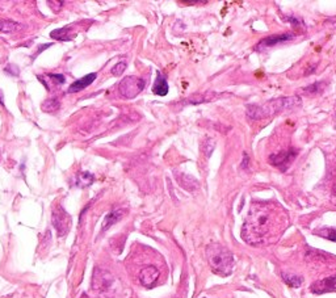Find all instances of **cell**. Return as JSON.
<instances>
[{
	"label": "cell",
	"mask_w": 336,
	"mask_h": 298,
	"mask_svg": "<svg viewBox=\"0 0 336 298\" xmlns=\"http://www.w3.org/2000/svg\"><path fill=\"white\" fill-rule=\"evenodd\" d=\"M275 221H279V217L275 214L272 206L256 204L251 208L247 221L242 228V237L250 244L263 243L264 238L273 231Z\"/></svg>",
	"instance_id": "cell-1"
},
{
	"label": "cell",
	"mask_w": 336,
	"mask_h": 298,
	"mask_svg": "<svg viewBox=\"0 0 336 298\" xmlns=\"http://www.w3.org/2000/svg\"><path fill=\"white\" fill-rule=\"evenodd\" d=\"M206 255H208V261L214 272L221 276H227L231 273L234 257L227 248L221 244H212L206 250Z\"/></svg>",
	"instance_id": "cell-2"
},
{
	"label": "cell",
	"mask_w": 336,
	"mask_h": 298,
	"mask_svg": "<svg viewBox=\"0 0 336 298\" xmlns=\"http://www.w3.org/2000/svg\"><path fill=\"white\" fill-rule=\"evenodd\" d=\"M299 104V97L294 96V97H284V98H277V100H272V102L266 103L263 107L259 105H254V107H248L247 114L248 117L252 120H260V118L268 117L272 114L281 112L282 109L292 108L294 105Z\"/></svg>",
	"instance_id": "cell-3"
},
{
	"label": "cell",
	"mask_w": 336,
	"mask_h": 298,
	"mask_svg": "<svg viewBox=\"0 0 336 298\" xmlns=\"http://www.w3.org/2000/svg\"><path fill=\"white\" fill-rule=\"evenodd\" d=\"M145 80L137 76H126L124 79L121 80L118 84V91L120 95L125 98H134L136 96L140 95L145 88Z\"/></svg>",
	"instance_id": "cell-4"
},
{
	"label": "cell",
	"mask_w": 336,
	"mask_h": 298,
	"mask_svg": "<svg viewBox=\"0 0 336 298\" xmlns=\"http://www.w3.org/2000/svg\"><path fill=\"white\" fill-rule=\"evenodd\" d=\"M51 221H53V226L55 227L59 237H63V235H66L67 233L70 231L71 217L62 206L55 208L54 212H53V218H51Z\"/></svg>",
	"instance_id": "cell-5"
},
{
	"label": "cell",
	"mask_w": 336,
	"mask_h": 298,
	"mask_svg": "<svg viewBox=\"0 0 336 298\" xmlns=\"http://www.w3.org/2000/svg\"><path fill=\"white\" fill-rule=\"evenodd\" d=\"M112 284V276L108 272L96 268L92 277V288L95 290H107Z\"/></svg>",
	"instance_id": "cell-6"
},
{
	"label": "cell",
	"mask_w": 336,
	"mask_h": 298,
	"mask_svg": "<svg viewBox=\"0 0 336 298\" xmlns=\"http://www.w3.org/2000/svg\"><path fill=\"white\" fill-rule=\"evenodd\" d=\"M336 290V275L335 276L327 277V279L320 280V281L314 282L311 285V292L317 293V294H322L326 292H333Z\"/></svg>",
	"instance_id": "cell-7"
},
{
	"label": "cell",
	"mask_w": 336,
	"mask_h": 298,
	"mask_svg": "<svg viewBox=\"0 0 336 298\" xmlns=\"http://www.w3.org/2000/svg\"><path fill=\"white\" fill-rule=\"evenodd\" d=\"M159 277V271L156 267L154 266H147L141 271L140 280L142 282V285L145 286H151L152 284H155V281Z\"/></svg>",
	"instance_id": "cell-8"
},
{
	"label": "cell",
	"mask_w": 336,
	"mask_h": 298,
	"mask_svg": "<svg viewBox=\"0 0 336 298\" xmlns=\"http://www.w3.org/2000/svg\"><path fill=\"white\" fill-rule=\"evenodd\" d=\"M96 78H97V75H96L95 73H92V74H88V75L86 76H83L80 79L75 80V82L69 87V92L75 93V92H79V91H83V89H86L87 87L91 86V84L95 82Z\"/></svg>",
	"instance_id": "cell-9"
},
{
	"label": "cell",
	"mask_w": 336,
	"mask_h": 298,
	"mask_svg": "<svg viewBox=\"0 0 336 298\" xmlns=\"http://www.w3.org/2000/svg\"><path fill=\"white\" fill-rule=\"evenodd\" d=\"M295 155H297V152L293 151V150H289V151L281 152V154H277V155H272L271 156V162L276 167L284 168V165H289L292 163Z\"/></svg>",
	"instance_id": "cell-10"
},
{
	"label": "cell",
	"mask_w": 336,
	"mask_h": 298,
	"mask_svg": "<svg viewBox=\"0 0 336 298\" xmlns=\"http://www.w3.org/2000/svg\"><path fill=\"white\" fill-rule=\"evenodd\" d=\"M293 37H294V36L290 35V33H286V35H280V36H272V37H266V38H264L260 44L257 45L256 49L257 50H261L263 48H271V46H273V45L289 41V40H292Z\"/></svg>",
	"instance_id": "cell-11"
},
{
	"label": "cell",
	"mask_w": 336,
	"mask_h": 298,
	"mask_svg": "<svg viewBox=\"0 0 336 298\" xmlns=\"http://www.w3.org/2000/svg\"><path fill=\"white\" fill-rule=\"evenodd\" d=\"M152 92L158 96H165L168 93V83L165 76L160 71H156V79L152 86Z\"/></svg>",
	"instance_id": "cell-12"
},
{
	"label": "cell",
	"mask_w": 336,
	"mask_h": 298,
	"mask_svg": "<svg viewBox=\"0 0 336 298\" xmlns=\"http://www.w3.org/2000/svg\"><path fill=\"white\" fill-rule=\"evenodd\" d=\"M176 180L180 184L181 188H184L187 190H196L197 188L200 187V183L193 178V176H190V175L187 174H180L176 175Z\"/></svg>",
	"instance_id": "cell-13"
},
{
	"label": "cell",
	"mask_w": 336,
	"mask_h": 298,
	"mask_svg": "<svg viewBox=\"0 0 336 298\" xmlns=\"http://www.w3.org/2000/svg\"><path fill=\"white\" fill-rule=\"evenodd\" d=\"M124 216V212L122 210H113L108 214V216L105 217L104 222H103V231L105 230H108L111 226H113L114 223H117L121 218Z\"/></svg>",
	"instance_id": "cell-14"
},
{
	"label": "cell",
	"mask_w": 336,
	"mask_h": 298,
	"mask_svg": "<svg viewBox=\"0 0 336 298\" xmlns=\"http://www.w3.org/2000/svg\"><path fill=\"white\" fill-rule=\"evenodd\" d=\"M93 181H95V176H93L92 174H89V172H80V174L76 175L75 185L80 188L89 187V185L93 184Z\"/></svg>",
	"instance_id": "cell-15"
},
{
	"label": "cell",
	"mask_w": 336,
	"mask_h": 298,
	"mask_svg": "<svg viewBox=\"0 0 336 298\" xmlns=\"http://www.w3.org/2000/svg\"><path fill=\"white\" fill-rule=\"evenodd\" d=\"M69 32H70V28H69V26H64V28L53 30V32L50 33V36L53 38H55V40H59V41H70V40H73V36H69Z\"/></svg>",
	"instance_id": "cell-16"
},
{
	"label": "cell",
	"mask_w": 336,
	"mask_h": 298,
	"mask_svg": "<svg viewBox=\"0 0 336 298\" xmlns=\"http://www.w3.org/2000/svg\"><path fill=\"white\" fill-rule=\"evenodd\" d=\"M19 28V24L13 20H0V32L11 33Z\"/></svg>",
	"instance_id": "cell-17"
},
{
	"label": "cell",
	"mask_w": 336,
	"mask_h": 298,
	"mask_svg": "<svg viewBox=\"0 0 336 298\" xmlns=\"http://www.w3.org/2000/svg\"><path fill=\"white\" fill-rule=\"evenodd\" d=\"M315 234L322 237V238H326V239H330V241L336 242V228H330V227L320 228V230L315 231Z\"/></svg>",
	"instance_id": "cell-18"
},
{
	"label": "cell",
	"mask_w": 336,
	"mask_h": 298,
	"mask_svg": "<svg viewBox=\"0 0 336 298\" xmlns=\"http://www.w3.org/2000/svg\"><path fill=\"white\" fill-rule=\"evenodd\" d=\"M59 100H57V98H49V100H46V102L42 104V111L44 112H55L59 109Z\"/></svg>",
	"instance_id": "cell-19"
},
{
	"label": "cell",
	"mask_w": 336,
	"mask_h": 298,
	"mask_svg": "<svg viewBox=\"0 0 336 298\" xmlns=\"http://www.w3.org/2000/svg\"><path fill=\"white\" fill-rule=\"evenodd\" d=\"M282 279L284 281L288 284L289 286H292V288H298L299 285L302 284V279L298 276H293V275H282Z\"/></svg>",
	"instance_id": "cell-20"
},
{
	"label": "cell",
	"mask_w": 336,
	"mask_h": 298,
	"mask_svg": "<svg viewBox=\"0 0 336 298\" xmlns=\"http://www.w3.org/2000/svg\"><path fill=\"white\" fill-rule=\"evenodd\" d=\"M125 70H126V62H118L116 66L112 67L111 73H112V75H114V76H120Z\"/></svg>",
	"instance_id": "cell-21"
},
{
	"label": "cell",
	"mask_w": 336,
	"mask_h": 298,
	"mask_svg": "<svg viewBox=\"0 0 336 298\" xmlns=\"http://www.w3.org/2000/svg\"><path fill=\"white\" fill-rule=\"evenodd\" d=\"M214 147H216V143H214V141L213 140H210V138H208V140L204 142V151H205L206 156L212 155Z\"/></svg>",
	"instance_id": "cell-22"
},
{
	"label": "cell",
	"mask_w": 336,
	"mask_h": 298,
	"mask_svg": "<svg viewBox=\"0 0 336 298\" xmlns=\"http://www.w3.org/2000/svg\"><path fill=\"white\" fill-rule=\"evenodd\" d=\"M4 71H6L7 74H10V75H12V76H17L20 74L19 67H17L16 64H12V63L7 64V66L4 67Z\"/></svg>",
	"instance_id": "cell-23"
},
{
	"label": "cell",
	"mask_w": 336,
	"mask_h": 298,
	"mask_svg": "<svg viewBox=\"0 0 336 298\" xmlns=\"http://www.w3.org/2000/svg\"><path fill=\"white\" fill-rule=\"evenodd\" d=\"M49 78H53L55 79V83H59V84H63L64 83V76L60 75V74H49Z\"/></svg>",
	"instance_id": "cell-24"
},
{
	"label": "cell",
	"mask_w": 336,
	"mask_h": 298,
	"mask_svg": "<svg viewBox=\"0 0 336 298\" xmlns=\"http://www.w3.org/2000/svg\"><path fill=\"white\" fill-rule=\"evenodd\" d=\"M0 104L4 105V98H3V92L0 91Z\"/></svg>",
	"instance_id": "cell-25"
}]
</instances>
